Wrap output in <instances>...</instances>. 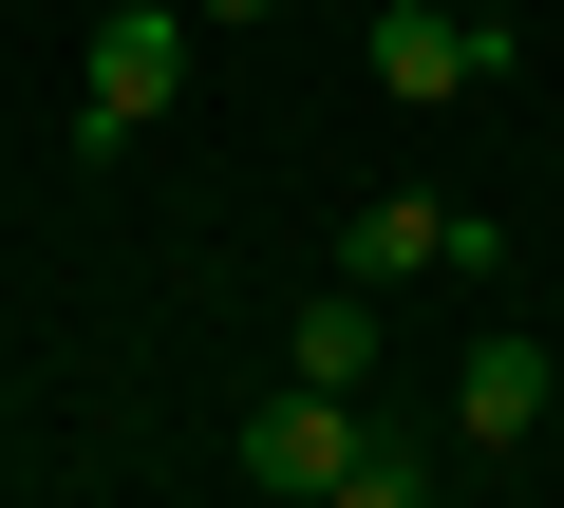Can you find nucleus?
<instances>
[{"label": "nucleus", "instance_id": "6e6552de", "mask_svg": "<svg viewBox=\"0 0 564 508\" xmlns=\"http://www.w3.org/2000/svg\"><path fill=\"white\" fill-rule=\"evenodd\" d=\"M188 20H282V0H188Z\"/></svg>", "mask_w": 564, "mask_h": 508}, {"label": "nucleus", "instance_id": "20e7f679", "mask_svg": "<svg viewBox=\"0 0 564 508\" xmlns=\"http://www.w3.org/2000/svg\"><path fill=\"white\" fill-rule=\"evenodd\" d=\"M358 452H377V433H358V396H302V377H282V396L245 414V471H263L282 508H302V489H339Z\"/></svg>", "mask_w": 564, "mask_h": 508}, {"label": "nucleus", "instance_id": "f03ea898", "mask_svg": "<svg viewBox=\"0 0 564 508\" xmlns=\"http://www.w3.org/2000/svg\"><path fill=\"white\" fill-rule=\"evenodd\" d=\"M188 39H207L188 0H132V20H95V57H76V132H95V151H113V132H151V114L188 95Z\"/></svg>", "mask_w": 564, "mask_h": 508}, {"label": "nucleus", "instance_id": "1a4fd4ad", "mask_svg": "<svg viewBox=\"0 0 564 508\" xmlns=\"http://www.w3.org/2000/svg\"><path fill=\"white\" fill-rule=\"evenodd\" d=\"M470 20H527V0H470Z\"/></svg>", "mask_w": 564, "mask_h": 508}, {"label": "nucleus", "instance_id": "7ed1b4c3", "mask_svg": "<svg viewBox=\"0 0 564 508\" xmlns=\"http://www.w3.org/2000/svg\"><path fill=\"white\" fill-rule=\"evenodd\" d=\"M489 76H508V20H470V0H395V20H377V95L395 114H452Z\"/></svg>", "mask_w": 564, "mask_h": 508}, {"label": "nucleus", "instance_id": "39448f33", "mask_svg": "<svg viewBox=\"0 0 564 508\" xmlns=\"http://www.w3.org/2000/svg\"><path fill=\"white\" fill-rule=\"evenodd\" d=\"M452 433H470V452H527V433H545V339L489 321V339L452 358Z\"/></svg>", "mask_w": 564, "mask_h": 508}, {"label": "nucleus", "instance_id": "423d86ee", "mask_svg": "<svg viewBox=\"0 0 564 508\" xmlns=\"http://www.w3.org/2000/svg\"><path fill=\"white\" fill-rule=\"evenodd\" d=\"M282 377H302V396H358L377 377V283H321L302 321H282Z\"/></svg>", "mask_w": 564, "mask_h": 508}, {"label": "nucleus", "instance_id": "0eeeda50", "mask_svg": "<svg viewBox=\"0 0 564 508\" xmlns=\"http://www.w3.org/2000/svg\"><path fill=\"white\" fill-rule=\"evenodd\" d=\"M321 508H433V489H414V452H358V471H339Z\"/></svg>", "mask_w": 564, "mask_h": 508}, {"label": "nucleus", "instance_id": "f257e3e1", "mask_svg": "<svg viewBox=\"0 0 564 508\" xmlns=\"http://www.w3.org/2000/svg\"><path fill=\"white\" fill-rule=\"evenodd\" d=\"M489 264H508V226L452 207V188H377L339 226V283H489Z\"/></svg>", "mask_w": 564, "mask_h": 508}]
</instances>
